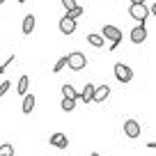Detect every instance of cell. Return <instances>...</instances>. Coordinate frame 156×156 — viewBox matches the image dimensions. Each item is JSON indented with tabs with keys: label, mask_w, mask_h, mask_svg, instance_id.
<instances>
[{
	"label": "cell",
	"mask_w": 156,
	"mask_h": 156,
	"mask_svg": "<svg viewBox=\"0 0 156 156\" xmlns=\"http://www.w3.org/2000/svg\"><path fill=\"white\" fill-rule=\"evenodd\" d=\"M67 67L71 69V71H83V69L87 67V58H85V53H80V51H71V53L67 55Z\"/></svg>",
	"instance_id": "6da1fadb"
},
{
	"label": "cell",
	"mask_w": 156,
	"mask_h": 156,
	"mask_svg": "<svg viewBox=\"0 0 156 156\" xmlns=\"http://www.w3.org/2000/svg\"><path fill=\"white\" fill-rule=\"evenodd\" d=\"M115 78H117L122 85L131 83V80H133V69L129 67V64H124V62H117V64H115Z\"/></svg>",
	"instance_id": "7a4b0ae2"
},
{
	"label": "cell",
	"mask_w": 156,
	"mask_h": 156,
	"mask_svg": "<svg viewBox=\"0 0 156 156\" xmlns=\"http://www.w3.org/2000/svg\"><path fill=\"white\" fill-rule=\"evenodd\" d=\"M129 14H131L133 21L145 23V21L151 16V12H149V7H147V5H131V7H129Z\"/></svg>",
	"instance_id": "3957f363"
},
{
	"label": "cell",
	"mask_w": 156,
	"mask_h": 156,
	"mask_svg": "<svg viewBox=\"0 0 156 156\" xmlns=\"http://www.w3.org/2000/svg\"><path fill=\"white\" fill-rule=\"evenodd\" d=\"M101 34H103V39H108V41H122L124 39V34H122V30L117 28V25H112V23H106L101 28Z\"/></svg>",
	"instance_id": "277c9868"
},
{
	"label": "cell",
	"mask_w": 156,
	"mask_h": 156,
	"mask_svg": "<svg viewBox=\"0 0 156 156\" xmlns=\"http://www.w3.org/2000/svg\"><path fill=\"white\" fill-rule=\"evenodd\" d=\"M124 136L136 140V138L140 136V122H138V119H126V122H124Z\"/></svg>",
	"instance_id": "5b68a950"
},
{
	"label": "cell",
	"mask_w": 156,
	"mask_h": 156,
	"mask_svg": "<svg viewBox=\"0 0 156 156\" xmlns=\"http://www.w3.org/2000/svg\"><path fill=\"white\" fill-rule=\"evenodd\" d=\"M129 37H131L133 44H142V41L147 39V25H145V23H138L136 28L131 30V34H129Z\"/></svg>",
	"instance_id": "8992f818"
},
{
	"label": "cell",
	"mask_w": 156,
	"mask_h": 156,
	"mask_svg": "<svg viewBox=\"0 0 156 156\" xmlns=\"http://www.w3.org/2000/svg\"><path fill=\"white\" fill-rule=\"evenodd\" d=\"M58 28H60V32L62 34H73L76 32V21L73 19H69V16H62V19H60V23H58Z\"/></svg>",
	"instance_id": "52a82bcc"
},
{
	"label": "cell",
	"mask_w": 156,
	"mask_h": 156,
	"mask_svg": "<svg viewBox=\"0 0 156 156\" xmlns=\"http://www.w3.org/2000/svg\"><path fill=\"white\" fill-rule=\"evenodd\" d=\"M94 94H97V85H94V83H87L83 90H80V99H78V101L92 103V101H94Z\"/></svg>",
	"instance_id": "ba28073f"
},
{
	"label": "cell",
	"mask_w": 156,
	"mask_h": 156,
	"mask_svg": "<svg viewBox=\"0 0 156 156\" xmlns=\"http://www.w3.org/2000/svg\"><path fill=\"white\" fill-rule=\"evenodd\" d=\"M48 142H51L53 147H58V149H67V147H69V138L64 136V133H60V131L53 133V136L48 138Z\"/></svg>",
	"instance_id": "9c48e42d"
},
{
	"label": "cell",
	"mask_w": 156,
	"mask_h": 156,
	"mask_svg": "<svg viewBox=\"0 0 156 156\" xmlns=\"http://www.w3.org/2000/svg\"><path fill=\"white\" fill-rule=\"evenodd\" d=\"M34 25H37L34 14H25V16H23V23H21V32H23V34H32Z\"/></svg>",
	"instance_id": "30bf717a"
},
{
	"label": "cell",
	"mask_w": 156,
	"mask_h": 156,
	"mask_svg": "<svg viewBox=\"0 0 156 156\" xmlns=\"http://www.w3.org/2000/svg\"><path fill=\"white\" fill-rule=\"evenodd\" d=\"M87 44L94 46V48H103V46H106V39H103L101 32H90L87 34Z\"/></svg>",
	"instance_id": "8fae6325"
},
{
	"label": "cell",
	"mask_w": 156,
	"mask_h": 156,
	"mask_svg": "<svg viewBox=\"0 0 156 156\" xmlns=\"http://www.w3.org/2000/svg\"><path fill=\"white\" fill-rule=\"evenodd\" d=\"M110 97V85H97V94H94V103H103Z\"/></svg>",
	"instance_id": "7c38bea8"
},
{
	"label": "cell",
	"mask_w": 156,
	"mask_h": 156,
	"mask_svg": "<svg viewBox=\"0 0 156 156\" xmlns=\"http://www.w3.org/2000/svg\"><path fill=\"white\" fill-rule=\"evenodd\" d=\"M62 97H64V99H76V101H78V99H80V92H78L73 85L64 83V85H62Z\"/></svg>",
	"instance_id": "4fadbf2b"
},
{
	"label": "cell",
	"mask_w": 156,
	"mask_h": 156,
	"mask_svg": "<svg viewBox=\"0 0 156 156\" xmlns=\"http://www.w3.org/2000/svg\"><path fill=\"white\" fill-rule=\"evenodd\" d=\"M32 108H34V94H25L23 97V106H21V110H23V115H30L32 112Z\"/></svg>",
	"instance_id": "5bb4252c"
},
{
	"label": "cell",
	"mask_w": 156,
	"mask_h": 156,
	"mask_svg": "<svg viewBox=\"0 0 156 156\" xmlns=\"http://www.w3.org/2000/svg\"><path fill=\"white\" fill-rule=\"evenodd\" d=\"M28 87H30V78L28 76H21L19 83H16V92H19L21 97H25V94H28Z\"/></svg>",
	"instance_id": "9a60e30c"
},
{
	"label": "cell",
	"mask_w": 156,
	"mask_h": 156,
	"mask_svg": "<svg viewBox=\"0 0 156 156\" xmlns=\"http://www.w3.org/2000/svg\"><path fill=\"white\" fill-rule=\"evenodd\" d=\"M83 14H85V9H83V7H80V5H76V7H73V9H71V12H67V14H64V16H69V19L78 21V19H80V16H83Z\"/></svg>",
	"instance_id": "2e32d148"
},
{
	"label": "cell",
	"mask_w": 156,
	"mask_h": 156,
	"mask_svg": "<svg viewBox=\"0 0 156 156\" xmlns=\"http://www.w3.org/2000/svg\"><path fill=\"white\" fill-rule=\"evenodd\" d=\"M60 108H62L64 112H71L73 108H76V99H64V97H62V103H60Z\"/></svg>",
	"instance_id": "e0dca14e"
},
{
	"label": "cell",
	"mask_w": 156,
	"mask_h": 156,
	"mask_svg": "<svg viewBox=\"0 0 156 156\" xmlns=\"http://www.w3.org/2000/svg\"><path fill=\"white\" fill-rule=\"evenodd\" d=\"M0 156H14V145L12 142H2L0 145Z\"/></svg>",
	"instance_id": "ac0fdd59"
},
{
	"label": "cell",
	"mask_w": 156,
	"mask_h": 156,
	"mask_svg": "<svg viewBox=\"0 0 156 156\" xmlns=\"http://www.w3.org/2000/svg\"><path fill=\"white\" fill-rule=\"evenodd\" d=\"M64 67H67V55H64V58H60L58 62H55V67H53V73H60Z\"/></svg>",
	"instance_id": "d6986e66"
},
{
	"label": "cell",
	"mask_w": 156,
	"mask_h": 156,
	"mask_svg": "<svg viewBox=\"0 0 156 156\" xmlns=\"http://www.w3.org/2000/svg\"><path fill=\"white\" fill-rule=\"evenodd\" d=\"M9 87H12L9 80H2V83H0V97H5V94L9 92Z\"/></svg>",
	"instance_id": "ffe728a7"
},
{
	"label": "cell",
	"mask_w": 156,
	"mask_h": 156,
	"mask_svg": "<svg viewBox=\"0 0 156 156\" xmlns=\"http://www.w3.org/2000/svg\"><path fill=\"white\" fill-rule=\"evenodd\" d=\"M76 5H78L76 0H62V7H64V9H67V12H71V9H73V7H76Z\"/></svg>",
	"instance_id": "44dd1931"
},
{
	"label": "cell",
	"mask_w": 156,
	"mask_h": 156,
	"mask_svg": "<svg viewBox=\"0 0 156 156\" xmlns=\"http://www.w3.org/2000/svg\"><path fill=\"white\" fill-rule=\"evenodd\" d=\"M119 44H122V41H112V44L108 46V51H117V46H119Z\"/></svg>",
	"instance_id": "7402d4cb"
},
{
	"label": "cell",
	"mask_w": 156,
	"mask_h": 156,
	"mask_svg": "<svg viewBox=\"0 0 156 156\" xmlns=\"http://www.w3.org/2000/svg\"><path fill=\"white\" fill-rule=\"evenodd\" d=\"M131 5H145V0H131Z\"/></svg>",
	"instance_id": "603a6c76"
},
{
	"label": "cell",
	"mask_w": 156,
	"mask_h": 156,
	"mask_svg": "<svg viewBox=\"0 0 156 156\" xmlns=\"http://www.w3.org/2000/svg\"><path fill=\"white\" fill-rule=\"evenodd\" d=\"M149 12H151V16H156V2H154L151 7H149Z\"/></svg>",
	"instance_id": "cb8c5ba5"
},
{
	"label": "cell",
	"mask_w": 156,
	"mask_h": 156,
	"mask_svg": "<svg viewBox=\"0 0 156 156\" xmlns=\"http://www.w3.org/2000/svg\"><path fill=\"white\" fill-rule=\"evenodd\" d=\"M147 147H149V149H156V142H147Z\"/></svg>",
	"instance_id": "d4e9b609"
},
{
	"label": "cell",
	"mask_w": 156,
	"mask_h": 156,
	"mask_svg": "<svg viewBox=\"0 0 156 156\" xmlns=\"http://www.w3.org/2000/svg\"><path fill=\"white\" fill-rule=\"evenodd\" d=\"M5 71H7V69H5V64L0 62V73H5Z\"/></svg>",
	"instance_id": "484cf974"
},
{
	"label": "cell",
	"mask_w": 156,
	"mask_h": 156,
	"mask_svg": "<svg viewBox=\"0 0 156 156\" xmlns=\"http://www.w3.org/2000/svg\"><path fill=\"white\" fill-rule=\"evenodd\" d=\"M90 156H101V154H99V151H92V154H90Z\"/></svg>",
	"instance_id": "4316f807"
},
{
	"label": "cell",
	"mask_w": 156,
	"mask_h": 156,
	"mask_svg": "<svg viewBox=\"0 0 156 156\" xmlns=\"http://www.w3.org/2000/svg\"><path fill=\"white\" fill-rule=\"evenodd\" d=\"M2 2H7V0H0V5H2Z\"/></svg>",
	"instance_id": "83f0119b"
},
{
	"label": "cell",
	"mask_w": 156,
	"mask_h": 156,
	"mask_svg": "<svg viewBox=\"0 0 156 156\" xmlns=\"http://www.w3.org/2000/svg\"><path fill=\"white\" fill-rule=\"evenodd\" d=\"M19 2H25V0H19Z\"/></svg>",
	"instance_id": "f1b7e54d"
},
{
	"label": "cell",
	"mask_w": 156,
	"mask_h": 156,
	"mask_svg": "<svg viewBox=\"0 0 156 156\" xmlns=\"http://www.w3.org/2000/svg\"><path fill=\"white\" fill-rule=\"evenodd\" d=\"M76 2H80V0H76Z\"/></svg>",
	"instance_id": "f546056e"
}]
</instances>
